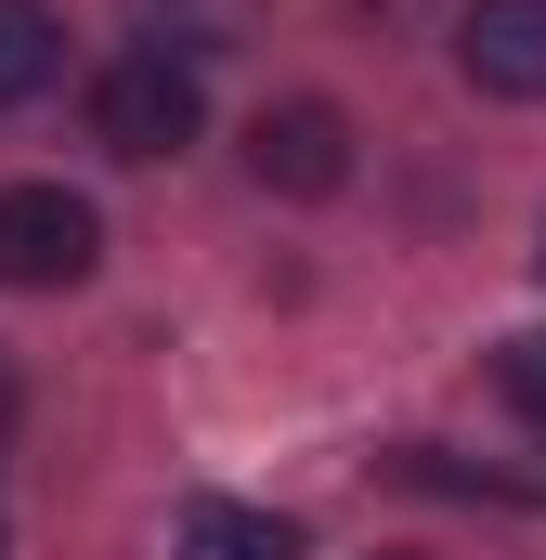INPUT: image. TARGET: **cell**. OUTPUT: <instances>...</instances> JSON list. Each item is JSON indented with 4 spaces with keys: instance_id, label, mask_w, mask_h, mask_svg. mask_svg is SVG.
<instances>
[{
    "instance_id": "6da1fadb",
    "label": "cell",
    "mask_w": 546,
    "mask_h": 560,
    "mask_svg": "<svg viewBox=\"0 0 546 560\" xmlns=\"http://www.w3.org/2000/svg\"><path fill=\"white\" fill-rule=\"evenodd\" d=\"M195 118H209V92H195L182 52H118V66H92V143H105V156H182Z\"/></svg>"
},
{
    "instance_id": "7a4b0ae2",
    "label": "cell",
    "mask_w": 546,
    "mask_h": 560,
    "mask_svg": "<svg viewBox=\"0 0 546 560\" xmlns=\"http://www.w3.org/2000/svg\"><path fill=\"white\" fill-rule=\"evenodd\" d=\"M92 261H105L92 196H66V183H0V287H79Z\"/></svg>"
},
{
    "instance_id": "3957f363",
    "label": "cell",
    "mask_w": 546,
    "mask_h": 560,
    "mask_svg": "<svg viewBox=\"0 0 546 560\" xmlns=\"http://www.w3.org/2000/svg\"><path fill=\"white\" fill-rule=\"evenodd\" d=\"M248 170H261V196H339L352 183V118L339 105H261Z\"/></svg>"
},
{
    "instance_id": "277c9868",
    "label": "cell",
    "mask_w": 546,
    "mask_h": 560,
    "mask_svg": "<svg viewBox=\"0 0 546 560\" xmlns=\"http://www.w3.org/2000/svg\"><path fill=\"white\" fill-rule=\"evenodd\" d=\"M455 66H468V92H495V105H546V0H468Z\"/></svg>"
},
{
    "instance_id": "5b68a950",
    "label": "cell",
    "mask_w": 546,
    "mask_h": 560,
    "mask_svg": "<svg viewBox=\"0 0 546 560\" xmlns=\"http://www.w3.org/2000/svg\"><path fill=\"white\" fill-rule=\"evenodd\" d=\"M66 79V13L52 0H0V105H39Z\"/></svg>"
},
{
    "instance_id": "8992f818",
    "label": "cell",
    "mask_w": 546,
    "mask_h": 560,
    "mask_svg": "<svg viewBox=\"0 0 546 560\" xmlns=\"http://www.w3.org/2000/svg\"><path fill=\"white\" fill-rule=\"evenodd\" d=\"M182 560H299V535L273 509H235V495H195L182 509Z\"/></svg>"
},
{
    "instance_id": "52a82bcc",
    "label": "cell",
    "mask_w": 546,
    "mask_h": 560,
    "mask_svg": "<svg viewBox=\"0 0 546 560\" xmlns=\"http://www.w3.org/2000/svg\"><path fill=\"white\" fill-rule=\"evenodd\" d=\"M143 26H156V13H169V39H143V52H182V66H195V52H235V26H248V0H131Z\"/></svg>"
},
{
    "instance_id": "ba28073f",
    "label": "cell",
    "mask_w": 546,
    "mask_h": 560,
    "mask_svg": "<svg viewBox=\"0 0 546 560\" xmlns=\"http://www.w3.org/2000/svg\"><path fill=\"white\" fill-rule=\"evenodd\" d=\"M495 392H508L521 418H546V339H508V352H495Z\"/></svg>"
},
{
    "instance_id": "9c48e42d",
    "label": "cell",
    "mask_w": 546,
    "mask_h": 560,
    "mask_svg": "<svg viewBox=\"0 0 546 560\" xmlns=\"http://www.w3.org/2000/svg\"><path fill=\"white\" fill-rule=\"evenodd\" d=\"M0 430H13V378H0Z\"/></svg>"
},
{
    "instance_id": "30bf717a",
    "label": "cell",
    "mask_w": 546,
    "mask_h": 560,
    "mask_svg": "<svg viewBox=\"0 0 546 560\" xmlns=\"http://www.w3.org/2000/svg\"><path fill=\"white\" fill-rule=\"evenodd\" d=\"M0 560H13V535H0Z\"/></svg>"
}]
</instances>
